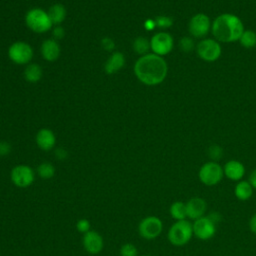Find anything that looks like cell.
I'll return each mask as SVG.
<instances>
[{"label":"cell","instance_id":"obj_1","mask_svg":"<svg viewBox=\"0 0 256 256\" xmlns=\"http://www.w3.org/2000/svg\"><path fill=\"white\" fill-rule=\"evenodd\" d=\"M167 71L165 60L154 53L141 56L134 65V73L138 80L149 86L160 84L165 79Z\"/></svg>","mask_w":256,"mask_h":256},{"label":"cell","instance_id":"obj_2","mask_svg":"<svg viewBox=\"0 0 256 256\" xmlns=\"http://www.w3.org/2000/svg\"><path fill=\"white\" fill-rule=\"evenodd\" d=\"M243 31L241 20L236 15L230 13L221 14L212 24L213 35L221 42L237 41L240 39Z\"/></svg>","mask_w":256,"mask_h":256},{"label":"cell","instance_id":"obj_3","mask_svg":"<svg viewBox=\"0 0 256 256\" xmlns=\"http://www.w3.org/2000/svg\"><path fill=\"white\" fill-rule=\"evenodd\" d=\"M193 236L192 223L186 219L173 223L167 234L169 242L174 246L186 245Z\"/></svg>","mask_w":256,"mask_h":256},{"label":"cell","instance_id":"obj_4","mask_svg":"<svg viewBox=\"0 0 256 256\" xmlns=\"http://www.w3.org/2000/svg\"><path fill=\"white\" fill-rule=\"evenodd\" d=\"M25 22L27 27L36 33H44L51 29L52 22L48 13L41 8H33L26 13Z\"/></svg>","mask_w":256,"mask_h":256},{"label":"cell","instance_id":"obj_5","mask_svg":"<svg viewBox=\"0 0 256 256\" xmlns=\"http://www.w3.org/2000/svg\"><path fill=\"white\" fill-rule=\"evenodd\" d=\"M223 177V167L214 161H209L203 164L198 172V178L200 182L208 187L219 184Z\"/></svg>","mask_w":256,"mask_h":256},{"label":"cell","instance_id":"obj_6","mask_svg":"<svg viewBox=\"0 0 256 256\" xmlns=\"http://www.w3.org/2000/svg\"><path fill=\"white\" fill-rule=\"evenodd\" d=\"M163 231V222L157 216H147L138 225L139 235L146 240L157 238Z\"/></svg>","mask_w":256,"mask_h":256},{"label":"cell","instance_id":"obj_7","mask_svg":"<svg viewBox=\"0 0 256 256\" xmlns=\"http://www.w3.org/2000/svg\"><path fill=\"white\" fill-rule=\"evenodd\" d=\"M8 56L10 60L16 64H28L33 57V49L28 43L17 41L10 45L8 49Z\"/></svg>","mask_w":256,"mask_h":256},{"label":"cell","instance_id":"obj_8","mask_svg":"<svg viewBox=\"0 0 256 256\" xmlns=\"http://www.w3.org/2000/svg\"><path fill=\"white\" fill-rule=\"evenodd\" d=\"M10 179L15 186L26 188L33 184L35 180V172L28 165H17L11 170Z\"/></svg>","mask_w":256,"mask_h":256},{"label":"cell","instance_id":"obj_9","mask_svg":"<svg viewBox=\"0 0 256 256\" xmlns=\"http://www.w3.org/2000/svg\"><path fill=\"white\" fill-rule=\"evenodd\" d=\"M193 235L202 241L209 240L216 234V224L207 216H203L192 223Z\"/></svg>","mask_w":256,"mask_h":256},{"label":"cell","instance_id":"obj_10","mask_svg":"<svg viewBox=\"0 0 256 256\" xmlns=\"http://www.w3.org/2000/svg\"><path fill=\"white\" fill-rule=\"evenodd\" d=\"M197 54L207 62L216 61L221 55V46L213 39H204L197 44Z\"/></svg>","mask_w":256,"mask_h":256},{"label":"cell","instance_id":"obj_11","mask_svg":"<svg viewBox=\"0 0 256 256\" xmlns=\"http://www.w3.org/2000/svg\"><path fill=\"white\" fill-rule=\"evenodd\" d=\"M150 47L158 56L167 55L173 48V38L166 32L156 33L150 40Z\"/></svg>","mask_w":256,"mask_h":256},{"label":"cell","instance_id":"obj_12","mask_svg":"<svg viewBox=\"0 0 256 256\" xmlns=\"http://www.w3.org/2000/svg\"><path fill=\"white\" fill-rule=\"evenodd\" d=\"M189 33L194 37L205 36L210 29V19L203 13L196 14L189 21Z\"/></svg>","mask_w":256,"mask_h":256},{"label":"cell","instance_id":"obj_13","mask_svg":"<svg viewBox=\"0 0 256 256\" xmlns=\"http://www.w3.org/2000/svg\"><path fill=\"white\" fill-rule=\"evenodd\" d=\"M82 244L84 249L92 255L98 254L102 251L104 246V241L102 236L95 230H90L83 234Z\"/></svg>","mask_w":256,"mask_h":256},{"label":"cell","instance_id":"obj_14","mask_svg":"<svg viewBox=\"0 0 256 256\" xmlns=\"http://www.w3.org/2000/svg\"><path fill=\"white\" fill-rule=\"evenodd\" d=\"M187 218L190 220H197L205 216L207 211V202L202 197H192L186 202Z\"/></svg>","mask_w":256,"mask_h":256},{"label":"cell","instance_id":"obj_15","mask_svg":"<svg viewBox=\"0 0 256 256\" xmlns=\"http://www.w3.org/2000/svg\"><path fill=\"white\" fill-rule=\"evenodd\" d=\"M224 176L232 181H241L245 175V167L238 160H230L223 167Z\"/></svg>","mask_w":256,"mask_h":256},{"label":"cell","instance_id":"obj_16","mask_svg":"<svg viewBox=\"0 0 256 256\" xmlns=\"http://www.w3.org/2000/svg\"><path fill=\"white\" fill-rule=\"evenodd\" d=\"M36 144L43 151H50L56 143V137L52 130L48 128L40 129L36 134Z\"/></svg>","mask_w":256,"mask_h":256},{"label":"cell","instance_id":"obj_17","mask_svg":"<svg viewBox=\"0 0 256 256\" xmlns=\"http://www.w3.org/2000/svg\"><path fill=\"white\" fill-rule=\"evenodd\" d=\"M60 46L55 39H47L42 43L41 54L43 58L49 62L56 61L60 56Z\"/></svg>","mask_w":256,"mask_h":256},{"label":"cell","instance_id":"obj_18","mask_svg":"<svg viewBox=\"0 0 256 256\" xmlns=\"http://www.w3.org/2000/svg\"><path fill=\"white\" fill-rule=\"evenodd\" d=\"M124 64H125L124 55L121 52H113L110 55V57L107 59L104 66V70L107 74L111 75L121 70Z\"/></svg>","mask_w":256,"mask_h":256},{"label":"cell","instance_id":"obj_19","mask_svg":"<svg viewBox=\"0 0 256 256\" xmlns=\"http://www.w3.org/2000/svg\"><path fill=\"white\" fill-rule=\"evenodd\" d=\"M254 188L249 183V181L241 180L238 181L234 187V195L240 201H247L253 195Z\"/></svg>","mask_w":256,"mask_h":256},{"label":"cell","instance_id":"obj_20","mask_svg":"<svg viewBox=\"0 0 256 256\" xmlns=\"http://www.w3.org/2000/svg\"><path fill=\"white\" fill-rule=\"evenodd\" d=\"M47 13L52 24H55V25H59L66 18V9L62 4H59V3L52 5L49 8Z\"/></svg>","mask_w":256,"mask_h":256},{"label":"cell","instance_id":"obj_21","mask_svg":"<svg viewBox=\"0 0 256 256\" xmlns=\"http://www.w3.org/2000/svg\"><path fill=\"white\" fill-rule=\"evenodd\" d=\"M42 68L36 63L28 64L24 70V78L30 83L38 82L42 77Z\"/></svg>","mask_w":256,"mask_h":256},{"label":"cell","instance_id":"obj_22","mask_svg":"<svg viewBox=\"0 0 256 256\" xmlns=\"http://www.w3.org/2000/svg\"><path fill=\"white\" fill-rule=\"evenodd\" d=\"M169 213L171 217L176 220H185L187 218V211H186V203L182 201H175L170 205Z\"/></svg>","mask_w":256,"mask_h":256},{"label":"cell","instance_id":"obj_23","mask_svg":"<svg viewBox=\"0 0 256 256\" xmlns=\"http://www.w3.org/2000/svg\"><path fill=\"white\" fill-rule=\"evenodd\" d=\"M133 50L139 54V55H146L148 54L149 49H151L150 47V41H148V39L144 38V37H137L134 41H133Z\"/></svg>","mask_w":256,"mask_h":256},{"label":"cell","instance_id":"obj_24","mask_svg":"<svg viewBox=\"0 0 256 256\" xmlns=\"http://www.w3.org/2000/svg\"><path fill=\"white\" fill-rule=\"evenodd\" d=\"M36 172L42 179H51L55 174V167L49 162H42L38 165Z\"/></svg>","mask_w":256,"mask_h":256},{"label":"cell","instance_id":"obj_25","mask_svg":"<svg viewBox=\"0 0 256 256\" xmlns=\"http://www.w3.org/2000/svg\"><path fill=\"white\" fill-rule=\"evenodd\" d=\"M239 40L243 47L252 48V47L256 46V33L251 30L243 31Z\"/></svg>","mask_w":256,"mask_h":256},{"label":"cell","instance_id":"obj_26","mask_svg":"<svg viewBox=\"0 0 256 256\" xmlns=\"http://www.w3.org/2000/svg\"><path fill=\"white\" fill-rule=\"evenodd\" d=\"M120 256H138V249L132 243H126L120 248Z\"/></svg>","mask_w":256,"mask_h":256},{"label":"cell","instance_id":"obj_27","mask_svg":"<svg viewBox=\"0 0 256 256\" xmlns=\"http://www.w3.org/2000/svg\"><path fill=\"white\" fill-rule=\"evenodd\" d=\"M208 155L212 159V161L216 162V161H218L219 159L222 158V156H223V149L219 145H216V144L211 145L208 148Z\"/></svg>","mask_w":256,"mask_h":256},{"label":"cell","instance_id":"obj_28","mask_svg":"<svg viewBox=\"0 0 256 256\" xmlns=\"http://www.w3.org/2000/svg\"><path fill=\"white\" fill-rule=\"evenodd\" d=\"M179 47L180 49L183 51V52H190L193 47H194V42L192 40L191 37H188V36H185V37H182L179 41Z\"/></svg>","mask_w":256,"mask_h":256},{"label":"cell","instance_id":"obj_29","mask_svg":"<svg viewBox=\"0 0 256 256\" xmlns=\"http://www.w3.org/2000/svg\"><path fill=\"white\" fill-rule=\"evenodd\" d=\"M155 23H156V26L159 28H168V27L172 26L173 19L171 17L161 15V16H157L155 18Z\"/></svg>","mask_w":256,"mask_h":256},{"label":"cell","instance_id":"obj_30","mask_svg":"<svg viewBox=\"0 0 256 256\" xmlns=\"http://www.w3.org/2000/svg\"><path fill=\"white\" fill-rule=\"evenodd\" d=\"M76 229H77L80 233L85 234V233H87L88 231L91 230V223H90V221L87 220V219H84V218H83V219H80V220H78L77 223H76Z\"/></svg>","mask_w":256,"mask_h":256},{"label":"cell","instance_id":"obj_31","mask_svg":"<svg viewBox=\"0 0 256 256\" xmlns=\"http://www.w3.org/2000/svg\"><path fill=\"white\" fill-rule=\"evenodd\" d=\"M101 46L105 51H112L115 48V42L111 38L105 37L101 40Z\"/></svg>","mask_w":256,"mask_h":256},{"label":"cell","instance_id":"obj_32","mask_svg":"<svg viewBox=\"0 0 256 256\" xmlns=\"http://www.w3.org/2000/svg\"><path fill=\"white\" fill-rule=\"evenodd\" d=\"M11 152V145L7 141H0V156H7Z\"/></svg>","mask_w":256,"mask_h":256},{"label":"cell","instance_id":"obj_33","mask_svg":"<svg viewBox=\"0 0 256 256\" xmlns=\"http://www.w3.org/2000/svg\"><path fill=\"white\" fill-rule=\"evenodd\" d=\"M52 33H53V36L55 39H62L65 36V31H64L63 27L58 26V25L53 28Z\"/></svg>","mask_w":256,"mask_h":256},{"label":"cell","instance_id":"obj_34","mask_svg":"<svg viewBox=\"0 0 256 256\" xmlns=\"http://www.w3.org/2000/svg\"><path fill=\"white\" fill-rule=\"evenodd\" d=\"M207 217H208L212 222H214L216 225L222 220V215H221L219 212H216V211L210 212V213L207 215Z\"/></svg>","mask_w":256,"mask_h":256},{"label":"cell","instance_id":"obj_35","mask_svg":"<svg viewBox=\"0 0 256 256\" xmlns=\"http://www.w3.org/2000/svg\"><path fill=\"white\" fill-rule=\"evenodd\" d=\"M55 156L59 160H64V159L67 158L68 153H67V151L64 148H57L55 150Z\"/></svg>","mask_w":256,"mask_h":256},{"label":"cell","instance_id":"obj_36","mask_svg":"<svg viewBox=\"0 0 256 256\" xmlns=\"http://www.w3.org/2000/svg\"><path fill=\"white\" fill-rule=\"evenodd\" d=\"M248 226H249V229L250 231L256 235V213L253 214L249 220V223H248Z\"/></svg>","mask_w":256,"mask_h":256},{"label":"cell","instance_id":"obj_37","mask_svg":"<svg viewBox=\"0 0 256 256\" xmlns=\"http://www.w3.org/2000/svg\"><path fill=\"white\" fill-rule=\"evenodd\" d=\"M144 27L146 30L148 31H151L153 30L155 27H156V23H155V20H152V19H147L144 23Z\"/></svg>","mask_w":256,"mask_h":256},{"label":"cell","instance_id":"obj_38","mask_svg":"<svg viewBox=\"0 0 256 256\" xmlns=\"http://www.w3.org/2000/svg\"><path fill=\"white\" fill-rule=\"evenodd\" d=\"M249 183L252 185V187L254 188V189H256V169H254L251 173H250V175H249Z\"/></svg>","mask_w":256,"mask_h":256},{"label":"cell","instance_id":"obj_39","mask_svg":"<svg viewBox=\"0 0 256 256\" xmlns=\"http://www.w3.org/2000/svg\"><path fill=\"white\" fill-rule=\"evenodd\" d=\"M142 256H152V255H142Z\"/></svg>","mask_w":256,"mask_h":256}]
</instances>
